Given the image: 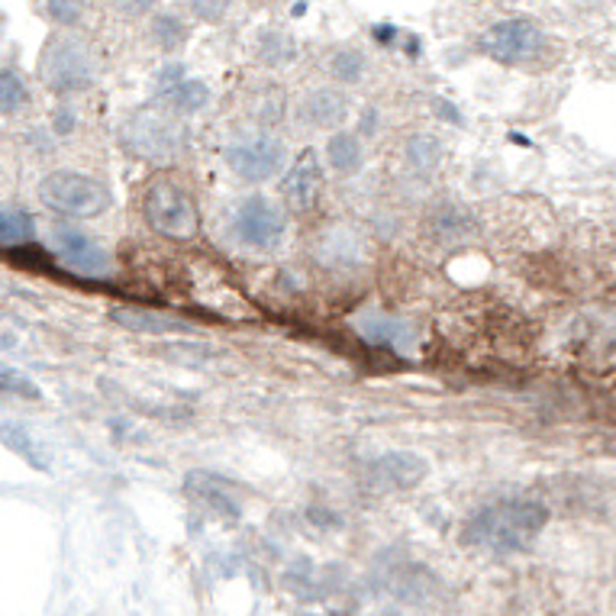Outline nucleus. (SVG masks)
Returning a JSON list of instances; mask_svg holds the SVG:
<instances>
[{
  "instance_id": "nucleus-1",
  "label": "nucleus",
  "mask_w": 616,
  "mask_h": 616,
  "mask_svg": "<svg viewBox=\"0 0 616 616\" xmlns=\"http://www.w3.org/2000/svg\"><path fill=\"white\" fill-rule=\"evenodd\" d=\"M549 523V507L536 498H501L468 516L462 542L488 555H523Z\"/></svg>"
},
{
  "instance_id": "nucleus-2",
  "label": "nucleus",
  "mask_w": 616,
  "mask_h": 616,
  "mask_svg": "<svg viewBox=\"0 0 616 616\" xmlns=\"http://www.w3.org/2000/svg\"><path fill=\"white\" fill-rule=\"evenodd\" d=\"M146 220L171 242H191L200 232V210L191 191L175 175H155L146 191Z\"/></svg>"
},
{
  "instance_id": "nucleus-3",
  "label": "nucleus",
  "mask_w": 616,
  "mask_h": 616,
  "mask_svg": "<svg viewBox=\"0 0 616 616\" xmlns=\"http://www.w3.org/2000/svg\"><path fill=\"white\" fill-rule=\"evenodd\" d=\"M39 77L49 91L55 94H77L87 91L97 77L91 49L75 36L55 33L45 39L42 55H39Z\"/></svg>"
},
{
  "instance_id": "nucleus-4",
  "label": "nucleus",
  "mask_w": 616,
  "mask_h": 616,
  "mask_svg": "<svg viewBox=\"0 0 616 616\" xmlns=\"http://www.w3.org/2000/svg\"><path fill=\"white\" fill-rule=\"evenodd\" d=\"M39 200L62 217H101L111 207V191L84 171H52L39 185Z\"/></svg>"
},
{
  "instance_id": "nucleus-5",
  "label": "nucleus",
  "mask_w": 616,
  "mask_h": 616,
  "mask_svg": "<svg viewBox=\"0 0 616 616\" xmlns=\"http://www.w3.org/2000/svg\"><path fill=\"white\" fill-rule=\"evenodd\" d=\"M478 45L488 59L501 65H523V62H533L545 49V33L536 20L510 17V20H498L494 27H488Z\"/></svg>"
},
{
  "instance_id": "nucleus-6",
  "label": "nucleus",
  "mask_w": 616,
  "mask_h": 616,
  "mask_svg": "<svg viewBox=\"0 0 616 616\" xmlns=\"http://www.w3.org/2000/svg\"><path fill=\"white\" fill-rule=\"evenodd\" d=\"M181 129L168 116L155 111H139L119 126V146L136 158L161 161L181 149Z\"/></svg>"
},
{
  "instance_id": "nucleus-7",
  "label": "nucleus",
  "mask_w": 616,
  "mask_h": 616,
  "mask_svg": "<svg viewBox=\"0 0 616 616\" xmlns=\"http://www.w3.org/2000/svg\"><path fill=\"white\" fill-rule=\"evenodd\" d=\"M284 230H288L284 210L262 194L246 197L232 210V232L249 249H274L284 239Z\"/></svg>"
},
{
  "instance_id": "nucleus-8",
  "label": "nucleus",
  "mask_w": 616,
  "mask_h": 616,
  "mask_svg": "<svg viewBox=\"0 0 616 616\" xmlns=\"http://www.w3.org/2000/svg\"><path fill=\"white\" fill-rule=\"evenodd\" d=\"M284 143L274 136H252V139H239L227 146V165L232 171L249 181V185H262L274 178L284 165Z\"/></svg>"
},
{
  "instance_id": "nucleus-9",
  "label": "nucleus",
  "mask_w": 616,
  "mask_h": 616,
  "mask_svg": "<svg viewBox=\"0 0 616 616\" xmlns=\"http://www.w3.org/2000/svg\"><path fill=\"white\" fill-rule=\"evenodd\" d=\"M52 246H55L59 259L72 271H77V274L94 278V274H107L111 271L107 252L87 232L75 230V227H65V223L52 227Z\"/></svg>"
},
{
  "instance_id": "nucleus-10",
  "label": "nucleus",
  "mask_w": 616,
  "mask_h": 616,
  "mask_svg": "<svg viewBox=\"0 0 616 616\" xmlns=\"http://www.w3.org/2000/svg\"><path fill=\"white\" fill-rule=\"evenodd\" d=\"M284 203H288V210L291 213H313L316 210V203H320V197H323V165H320V158L313 149H304V153L297 155V161L291 165V171H288V178H284Z\"/></svg>"
},
{
  "instance_id": "nucleus-11",
  "label": "nucleus",
  "mask_w": 616,
  "mask_h": 616,
  "mask_svg": "<svg viewBox=\"0 0 616 616\" xmlns=\"http://www.w3.org/2000/svg\"><path fill=\"white\" fill-rule=\"evenodd\" d=\"M355 330H358L368 343L394 348V352H400V355H414L417 340H420V330H417L410 320H400V316H390V313H378V310L358 313V316H355Z\"/></svg>"
},
{
  "instance_id": "nucleus-12",
  "label": "nucleus",
  "mask_w": 616,
  "mask_h": 616,
  "mask_svg": "<svg viewBox=\"0 0 616 616\" xmlns=\"http://www.w3.org/2000/svg\"><path fill=\"white\" fill-rule=\"evenodd\" d=\"M368 468H372V478L378 484L390 488V491H414L417 484H424L426 474H429V462L424 456L404 452V449L385 452L382 459H375Z\"/></svg>"
},
{
  "instance_id": "nucleus-13",
  "label": "nucleus",
  "mask_w": 616,
  "mask_h": 616,
  "mask_svg": "<svg viewBox=\"0 0 616 616\" xmlns=\"http://www.w3.org/2000/svg\"><path fill=\"white\" fill-rule=\"evenodd\" d=\"M185 491H188L191 501L200 503L203 510H210L213 516H220L223 523H239L242 507L236 501V494H230L223 478H217L210 471H191L188 481H185Z\"/></svg>"
},
{
  "instance_id": "nucleus-14",
  "label": "nucleus",
  "mask_w": 616,
  "mask_h": 616,
  "mask_svg": "<svg viewBox=\"0 0 616 616\" xmlns=\"http://www.w3.org/2000/svg\"><path fill=\"white\" fill-rule=\"evenodd\" d=\"M297 116H301V123L316 126V129L340 126L348 116V97L343 91H336V87H320V91H313V94H307L301 101Z\"/></svg>"
},
{
  "instance_id": "nucleus-15",
  "label": "nucleus",
  "mask_w": 616,
  "mask_h": 616,
  "mask_svg": "<svg viewBox=\"0 0 616 616\" xmlns=\"http://www.w3.org/2000/svg\"><path fill=\"white\" fill-rule=\"evenodd\" d=\"M114 323H119L129 333H146V336H165V333H191V326L185 320L175 316H161L155 310L143 307H114L111 310Z\"/></svg>"
},
{
  "instance_id": "nucleus-16",
  "label": "nucleus",
  "mask_w": 616,
  "mask_h": 616,
  "mask_svg": "<svg viewBox=\"0 0 616 616\" xmlns=\"http://www.w3.org/2000/svg\"><path fill=\"white\" fill-rule=\"evenodd\" d=\"M161 101L175 114H197L210 104V87L200 77H175L168 87H161Z\"/></svg>"
},
{
  "instance_id": "nucleus-17",
  "label": "nucleus",
  "mask_w": 616,
  "mask_h": 616,
  "mask_svg": "<svg viewBox=\"0 0 616 616\" xmlns=\"http://www.w3.org/2000/svg\"><path fill=\"white\" fill-rule=\"evenodd\" d=\"M255 52H259V62L271 65V69H281V65H291L297 59V45L294 39L281 30H262L255 36Z\"/></svg>"
},
{
  "instance_id": "nucleus-18",
  "label": "nucleus",
  "mask_w": 616,
  "mask_h": 616,
  "mask_svg": "<svg viewBox=\"0 0 616 616\" xmlns=\"http://www.w3.org/2000/svg\"><path fill=\"white\" fill-rule=\"evenodd\" d=\"M36 236V220L23 210V207H3L0 210V242L7 249L13 246H27Z\"/></svg>"
},
{
  "instance_id": "nucleus-19",
  "label": "nucleus",
  "mask_w": 616,
  "mask_h": 616,
  "mask_svg": "<svg viewBox=\"0 0 616 616\" xmlns=\"http://www.w3.org/2000/svg\"><path fill=\"white\" fill-rule=\"evenodd\" d=\"M326 158L340 175H352L362 168V143L352 133H333L326 139Z\"/></svg>"
},
{
  "instance_id": "nucleus-20",
  "label": "nucleus",
  "mask_w": 616,
  "mask_h": 616,
  "mask_svg": "<svg viewBox=\"0 0 616 616\" xmlns=\"http://www.w3.org/2000/svg\"><path fill=\"white\" fill-rule=\"evenodd\" d=\"M153 39L165 49V52H178L185 42H188V27H185V20L178 17V13H155L153 17Z\"/></svg>"
},
{
  "instance_id": "nucleus-21",
  "label": "nucleus",
  "mask_w": 616,
  "mask_h": 616,
  "mask_svg": "<svg viewBox=\"0 0 616 616\" xmlns=\"http://www.w3.org/2000/svg\"><path fill=\"white\" fill-rule=\"evenodd\" d=\"M0 104H3V114H17L30 104V87L23 75L13 69H3L0 75Z\"/></svg>"
},
{
  "instance_id": "nucleus-22",
  "label": "nucleus",
  "mask_w": 616,
  "mask_h": 616,
  "mask_svg": "<svg viewBox=\"0 0 616 616\" xmlns=\"http://www.w3.org/2000/svg\"><path fill=\"white\" fill-rule=\"evenodd\" d=\"M3 439H7V446L13 449V452H20L27 462L33 464L36 471H49V456H42L36 446V439L27 432V429H17L13 424L3 426Z\"/></svg>"
},
{
  "instance_id": "nucleus-23",
  "label": "nucleus",
  "mask_w": 616,
  "mask_h": 616,
  "mask_svg": "<svg viewBox=\"0 0 616 616\" xmlns=\"http://www.w3.org/2000/svg\"><path fill=\"white\" fill-rule=\"evenodd\" d=\"M404 155H407V161H410L414 168L426 171V168H432V165L442 158V143H439L436 136H426V133H420V136H410V139H407Z\"/></svg>"
},
{
  "instance_id": "nucleus-24",
  "label": "nucleus",
  "mask_w": 616,
  "mask_h": 616,
  "mask_svg": "<svg viewBox=\"0 0 616 616\" xmlns=\"http://www.w3.org/2000/svg\"><path fill=\"white\" fill-rule=\"evenodd\" d=\"M330 75L336 77V81H362L365 75V55L358 52V49H343V52H336L333 59H330Z\"/></svg>"
},
{
  "instance_id": "nucleus-25",
  "label": "nucleus",
  "mask_w": 616,
  "mask_h": 616,
  "mask_svg": "<svg viewBox=\"0 0 616 616\" xmlns=\"http://www.w3.org/2000/svg\"><path fill=\"white\" fill-rule=\"evenodd\" d=\"M42 3V13L55 23V27H77L87 3L84 0H39Z\"/></svg>"
},
{
  "instance_id": "nucleus-26",
  "label": "nucleus",
  "mask_w": 616,
  "mask_h": 616,
  "mask_svg": "<svg viewBox=\"0 0 616 616\" xmlns=\"http://www.w3.org/2000/svg\"><path fill=\"white\" fill-rule=\"evenodd\" d=\"M3 390L7 394H17V397H27V400H39L42 394H39V387L27 378V375H20L17 368H10V365H3Z\"/></svg>"
},
{
  "instance_id": "nucleus-27",
  "label": "nucleus",
  "mask_w": 616,
  "mask_h": 616,
  "mask_svg": "<svg viewBox=\"0 0 616 616\" xmlns=\"http://www.w3.org/2000/svg\"><path fill=\"white\" fill-rule=\"evenodd\" d=\"M194 10V17H200L203 23H220L230 13L232 0H188Z\"/></svg>"
},
{
  "instance_id": "nucleus-28",
  "label": "nucleus",
  "mask_w": 616,
  "mask_h": 616,
  "mask_svg": "<svg viewBox=\"0 0 616 616\" xmlns=\"http://www.w3.org/2000/svg\"><path fill=\"white\" fill-rule=\"evenodd\" d=\"M155 0H114V7L119 13H126V17H143V13H149L153 10Z\"/></svg>"
},
{
  "instance_id": "nucleus-29",
  "label": "nucleus",
  "mask_w": 616,
  "mask_h": 616,
  "mask_svg": "<svg viewBox=\"0 0 616 616\" xmlns=\"http://www.w3.org/2000/svg\"><path fill=\"white\" fill-rule=\"evenodd\" d=\"M436 114H442L446 119H452V123H462L459 111H452V104H446V101H436Z\"/></svg>"
},
{
  "instance_id": "nucleus-30",
  "label": "nucleus",
  "mask_w": 616,
  "mask_h": 616,
  "mask_svg": "<svg viewBox=\"0 0 616 616\" xmlns=\"http://www.w3.org/2000/svg\"><path fill=\"white\" fill-rule=\"evenodd\" d=\"M394 36H397V30H394L390 23H385V27H375V39H378V42L390 45V42H394Z\"/></svg>"
},
{
  "instance_id": "nucleus-31",
  "label": "nucleus",
  "mask_w": 616,
  "mask_h": 616,
  "mask_svg": "<svg viewBox=\"0 0 616 616\" xmlns=\"http://www.w3.org/2000/svg\"><path fill=\"white\" fill-rule=\"evenodd\" d=\"M72 126H75V116L69 114V111H62V114H59V126H55V129H59V133H69Z\"/></svg>"
},
{
  "instance_id": "nucleus-32",
  "label": "nucleus",
  "mask_w": 616,
  "mask_h": 616,
  "mask_svg": "<svg viewBox=\"0 0 616 616\" xmlns=\"http://www.w3.org/2000/svg\"><path fill=\"white\" fill-rule=\"evenodd\" d=\"M372 126H375V111H368L365 119H362V129H365V136H372Z\"/></svg>"
}]
</instances>
